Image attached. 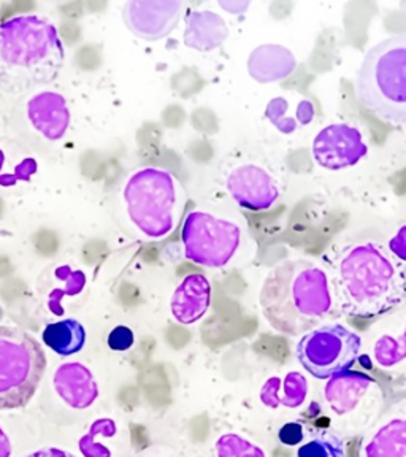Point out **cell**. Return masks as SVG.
Returning a JSON list of instances; mask_svg holds the SVG:
<instances>
[{
	"label": "cell",
	"instance_id": "cell-25",
	"mask_svg": "<svg viewBox=\"0 0 406 457\" xmlns=\"http://www.w3.org/2000/svg\"><path fill=\"white\" fill-rule=\"evenodd\" d=\"M136 336L128 326H118L108 334V346L113 351H128L134 346Z\"/></svg>",
	"mask_w": 406,
	"mask_h": 457
},
{
	"label": "cell",
	"instance_id": "cell-17",
	"mask_svg": "<svg viewBox=\"0 0 406 457\" xmlns=\"http://www.w3.org/2000/svg\"><path fill=\"white\" fill-rule=\"evenodd\" d=\"M228 28L221 16L213 12H193L186 18L183 42L193 50L208 53L228 40Z\"/></svg>",
	"mask_w": 406,
	"mask_h": 457
},
{
	"label": "cell",
	"instance_id": "cell-6",
	"mask_svg": "<svg viewBox=\"0 0 406 457\" xmlns=\"http://www.w3.org/2000/svg\"><path fill=\"white\" fill-rule=\"evenodd\" d=\"M45 370L40 343L21 328L0 326V411L26 407Z\"/></svg>",
	"mask_w": 406,
	"mask_h": 457
},
{
	"label": "cell",
	"instance_id": "cell-23",
	"mask_svg": "<svg viewBox=\"0 0 406 457\" xmlns=\"http://www.w3.org/2000/svg\"><path fill=\"white\" fill-rule=\"evenodd\" d=\"M297 457H344V443L340 436L330 432H319L307 442L302 443Z\"/></svg>",
	"mask_w": 406,
	"mask_h": 457
},
{
	"label": "cell",
	"instance_id": "cell-24",
	"mask_svg": "<svg viewBox=\"0 0 406 457\" xmlns=\"http://www.w3.org/2000/svg\"><path fill=\"white\" fill-rule=\"evenodd\" d=\"M216 454L218 457H265L261 446L236 434L220 436L216 442Z\"/></svg>",
	"mask_w": 406,
	"mask_h": 457
},
{
	"label": "cell",
	"instance_id": "cell-19",
	"mask_svg": "<svg viewBox=\"0 0 406 457\" xmlns=\"http://www.w3.org/2000/svg\"><path fill=\"white\" fill-rule=\"evenodd\" d=\"M307 378L299 371H289L285 377L267 379L259 397L265 407L299 408L307 400Z\"/></svg>",
	"mask_w": 406,
	"mask_h": 457
},
{
	"label": "cell",
	"instance_id": "cell-12",
	"mask_svg": "<svg viewBox=\"0 0 406 457\" xmlns=\"http://www.w3.org/2000/svg\"><path fill=\"white\" fill-rule=\"evenodd\" d=\"M211 283L202 273H191L181 279L170 299L175 321L191 326L200 321L211 307Z\"/></svg>",
	"mask_w": 406,
	"mask_h": 457
},
{
	"label": "cell",
	"instance_id": "cell-14",
	"mask_svg": "<svg viewBox=\"0 0 406 457\" xmlns=\"http://www.w3.org/2000/svg\"><path fill=\"white\" fill-rule=\"evenodd\" d=\"M375 386V379L362 371H342L328 378L324 397L330 410L338 416H343L356 410L357 405Z\"/></svg>",
	"mask_w": 406,
	"mask_h": 457
},
{
	"label": "cell",
	"instance_id": "cell-28",
	"mask_svg": "<svg viewBox=\"0 0 406 457\" xmlns=\"http://www.w3.org/2000/svg\"><path fill=\"white\" fill-rule=\"evenodd\" d=\"M220 7L230 14H242L246 8L250 7V2H220Z\"/></svg>",
	"mask_w": 406,
	"mask_h": 457
},
{
	"label": "cell",
	"instance_id": "cell-13",
	"mask_svg": "<svg viewBox=\"0 0 406 457\" xmlns=\"http://www.w3.org/2000/svg\"><path fill=\"white\" fill-rule=\"evenodd\" d=\"M54 389L65 403L75 410L93 405L99 395V387L93 373L79 362L61 365L54 373Z\"/></svg>",
	"mask_w": 406,
	"mask_h": 457
},
{
	"label": "cell",
	"instance_id": "cell-1",
	"mask_svg": "<svg viewBox=\"0 0 406 457\" xmlns=\"http://www.w3.org/2000/svg\"><path fill=\"white\" fill-rule=\"evenodd\" d=\"M336 305L328 271L308 259H286L271 267L259 291L265 321L289 337L305 336L318 328Z\"/></svg>",
	"mask_w": 406,
	"mask_h": 457
},
{
	"label": "cell",
	"instance_id": "cell-9",
	"mask_svg": "<svg viewBox=\"0 0 406 457\" xmlns=\"http://www.w3.org/2000/svg\"><path fill=\"white\" fill-rule=\"evenodd\" d=\"M224 187L240 207L253 212L270 210L281 195L277 177L265 165L253 161L228 167L224 175Z\"/></svg>",
	"mask_w": 406,
	"mask_h": 457
},
{
	"label": "cell",
	"instance_id": "cell-21",
	"mask_svg": "<svg viewBox=\"0 0 406 457\" xmlns=\"http://www.w3.org/2000/svg\"><path fill=\"white\" fill-rule=\"evenodd\" d=\"M373 359L383 369H393L406 359V324L400 336H381L373 345Z\"/></svg>",
	"mask_w": 406,
	"mask_h": 457
},
{
	"label": "cell",
	"instance_id": "cell-3",
	"mask_svg": "<svg viewBox=\"0 0 406 457\" xmlns=\"http://www.w3.org/2000/svg\"><path fill=\"white\" fill-rule=\"evenodd\" d=\"M65 53L56 28L38 14H22L0 24V91L21 96L53 83Z\"/></svg>",
	"mask_w": 406,
	"mask_h": 457
},
{
	"label": "cell",
	"instance_id": "cell-15",
	"mask_svg": "<svg viewBox=\"0 0 406 457\" xmlns=\"http://www.w3.org/2000/svg\"><path fill=\"white\" fill-rule=\"evenodd\" d=\"M28 118L32 128L51 142L64 136L69 124L64 99L57 94H37L36 97L29 100Z\"/></svg>",
	"mask_w": 406,
	"mask_h": 457
},
{
	"label": "cell",
	"instance_id": "cell-2",
	"mask_svg": "<svg viewBox=\"0 0 406 457\" xmlns=\"http://www.w3.org/2000/svg\"><path fill=\"white\" fill-rule=\"evenodd\" d=\"M332 285L343 313L371 320L403 303L406 275L399 261L377 242L344 246L334 262Z\"/></svg>",
	"mask_w": 406,
	"mask_h": 457
},
{
	"label": "cell",
	"instance_id": "cell-22",
	"mask_svg": "<svg viewBox=\"0 0 406 457\" xmlns=\"http://www.w3.org/2000/svg\"><path fill=\"white\" fill-rule=\"evenodd\" d=\"M116 434V424L110 418L97 420L87 430L85 436L79 440V451L85 457H112V451L108 450L107 445L99 442L102 438H110Z\"/></svg>",
	"mask_w": 406,
	"mask_h": 457
},
{
	"label": "cell",
	"instance_id": "cell-18",
	"mask_svg": "<svg viewBox=\"0 0 406 457\" xmlns=\"http://www.w3.org/2000/svg\"><path fill=\"white\" fill-rule=\"evenodd\" d=\"M362 457H406V413L395 414L371 432Z\"/></svg>",
	"mask_w": 406,
	"mask_h": 457
},
{
	"label": "cell",
	"instance_id": "cell-30",
	"mask_svg": "<svg viewBox=\"0 0 406 457\" xmlns=\"http://www.w3.org/2000/svg\"><path fill=\"white\" fill-rule=\"evenodd\" d=\"M12 456V443L7 434L4 432V428H0V457Z\"/></svg>",
	"mask_w": 406,
	"mask_h": 457
},
{
	"label": "cell",
	"instance_id": "cell-4",
	"mask_svg": "<svg viewBox=\"0 0 406 457\" xmlns=\"http://www.w3.org/2000/svg\"><path fill=\"white\" fill-rule=\"evenodd\" d=\"M122 200L137 232L148 240H162L178 228L187 197L171 171L148 165L128 177Z\"/></svg>",
	"mask_w": 406,
	"mask_h": 457
},
{
	"label": "cell",
	"instance_id": "cell-5",
	"mask_svg": "<svg viewBox=\"0 0 406 457\" xmlns=\"http://www.w3.org/2000/svg\"><path fill=\"white\" fill-rule=\"evenodd\" d=\"M356 96L379 120L406 124V32L367 51L357 71Z\"/></svg>",
	"mask_w": 406,
	"mask_h": 457
},
{
	"label": "cell",
	"instance_id": "cell-27",
	"mask_svg": "<svg viewBox=\"0 0 406 457\" xmlns=\"http://www.w3.org/2000/svg\"><path fill=\"white\" fill-rule=\"evenodd\" d=\"M389 253L399 262H406V224L395 232V236L389 240Z\"/></svg>",
	"mask_w": 406,
	"mask_h": 457
},
{
	"label": "cell",
	"instance_id": "cell-29",
	"mask_svg": "<svg viewBox=\"0 0 406 457\" xmlns=\"http://www.w3.org/2000/svg\"><path fill=\"white\" fill-rule=\"evenodd\" d=\"M26 457H75L70 453L59 448H45V450L36 451Z\"/></svg>",
	"mask_w": 406,
	"mask_h": 457
},
{
	"label": "cell",
	"instance_id": "cell-20",
	"mask_svg": "<svg viewBox=\"0 0 406 457\" xmlns=\"http://www.w3.org/2000/svg\"><path fill=\"white\" fill-rule=\"evenodd\" d=\"M43 343L57 356L77 354L85 346L86 330L77 320L51 322L43 330Z\"/></svg>",
	"mask_w": 406,
	"mask_h": 457
},
{
	"label": "cell",
	"instance_id": "cell-8",
	"mask_svg": "<svg viewBox=\"0 0 406 457\" xmlns=\"http://www.w3.org/2000/svg\"><path fill=\"white\" fill-rule=\"evenodd\" d=\"M362 338L343 324H324L300 338L295 354L305 370L318 379L350 370L360 354Z\"/></svg>",
	"mask_w": 406,
	"mask_h": 457
},
{
	"label": "cell",
	"instance_id": "cell-10",
	"mask_svg": "<svg viewBox=\"0 0 406 457\" xmlns=\"http://www.w3.org/2000/svg\"><path fill=\"white\" fill-rule=\"evenodd\" d=\"M316 164L326 170H344L369 154L362 132L348 122H336L319 130L311 146Z\"/></svg>",
	"mask_w": 406,
	"mask_h": 457
},
{
	"label": "cell",
	"instance_id": "cell-11",
	"mask_svg": "<svg viewBox=\"0 0 406 457\" xmlns=\"http://www.w3.org/2000/svg\"><path fill=\"white\" fill-rule=\"evenodd\" d=\"M183 2H130L124 7V21L143 40H161L177 28Z\"/></svg>",
	"mask_w": 406,
	"mask_h": 457
},
{
	"label": "cell",
	"instance_id": "cell-16",
	"mask_svg": "<svg viewBox=\"0 0 406 457\" xmlns=\"http://www.w3.org/2000/svg\"><path fill=\"white\" fill-rule=\"evenodd\" d=\"M297 59L281 45L257 46L248 57V71L259 83L285 79L295 71Z\"/></svg>",
	"mask_w": 406,
	"mask_h": 457
},
{
	"label": "cell",
	"instance_id": "cell-7",
	"mask_svg": "<svg viewBox=\"0 0 406 457\" xmlns=\"http://www.w3.org/2000/svg\"><path fill=\"white\" fill-rule=\"evenodd\" d=\"M181 240L186 259L207 269H222L240 250L243 230L230 218L194 210L186 216Z\"/></svg>",
	"mask_w": 406,
	"mask_h": 457
},
{
	"label": "cell",
	"instance_id": "cell-26",
	"mask_svg": "<svg viewBox=\"0 0 406 457\" xmlns=\"http://www.w3.org/2000/svg\"><path fill=\"white\" fill-rule=\"evenodd\" d=\"M278 438L285 446H299L305 438V428L300 422H286L279 428Z\"/></svg>",
	"mask_w": 406,
	"mask_h": 457
}]
</instances>
